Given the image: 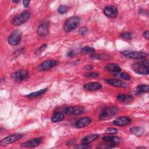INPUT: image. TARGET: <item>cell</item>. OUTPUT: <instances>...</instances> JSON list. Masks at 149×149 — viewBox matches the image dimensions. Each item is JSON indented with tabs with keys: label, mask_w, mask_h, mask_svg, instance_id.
Masks as SVG:
<instances>
[{
	"label": "cell",
	"mask_w": 149,
	"mask_h": 149,
	"mask_svg": "<svg viewBox=\"0 0 149 149\" xmlns=\"http://www.w3.org/2000/svg\"><path fill=\"white\" fill-rule=\"evenodd\" d=\"M132 70L136 73L146 75L149 73V65L148 61L146 59H140L132 65Z\"/></svg>",
	"instance_id": "1"
},
{
	"label": "cell",
	"mask_w": 149,
	"mask_h": 149,
	"mask_svg": "<svg viewBox=\"0 0 149 149\" xmlns=\"http://www.w3.org/2000/svg\"><path fill=\"white\" fill-rule=\"evenodd\" d=\"M119 111V108L118 107L116 106H109L104 107L100 116L99 119L101 120H105L110 119L111 118H113Z\"/></svg>",
	"instance_id": "2"
},
{
	"label": "cell",
	"mask_w": 149,
	"mask_h": 149,
	"mask_svg": "<svg viewBox=\"0 0 149 149\" xmlns=\"http://www.w3.org/2000/svg\"><path fill=\"white\" fill-rule=\"evenodd\" d=\"M80 23V19L77 16H73L68 19L64 23L63 30L66 33H69L76 27H77Z\"/></svg>",
	"instance_id": "3"
},
{
	"label": "cell",
	"mask_w": 149,
	"mask_h": 149,
	"mask_svg": "<svg viewBox=\"0 0 149 149\" xmlns=\"http://www.w3.org/2000/svg\"><path fill=\"white\" fill-rule=\"evenodd\" d=\"M30 15H31V13L28 10L23 11L20 14L14 17L12 19L11 23L12 24L15 26L21 25L24 23L25 22H26L29 19Z\"/></svg>",
	"instance_id": "4"
},
{
	"label": "cell",
	"mask_w": 149,
	"mask_h": 149,
	"mask_svg": "<svg viewBox=\"0 0 149 149\" xmlns=\"http://www.w3.org/2000/svg\"><path fill=\"white\" fill-rule=\"evenodd\" d=\"M122 54L126 58L134 59H146L147 54L143 52L140 51H123L121 52Z\"/></svg>",
	"instance_id": "5"
},
{
	"label": "cell",
	"mask_w": 149,
	"mask_h": 149,
	"mask_svg": "<svg viewBox=\"0 0 149 149\" xmlns=\"http://www.w3.org/2000/svg\"><path fill=\"white\" fill-rule=\"evenodd\" d=\"M29 77V74L27 70L21 69L13 72L10 75V78L15 81H22L27 79Z\"/></svg>",
	"instance_id": "6"
},
{
	"label": "cell",
	"mask_w": 149,
	"mask_h": 149,
	"mask_svg": "<svg viewBox=\"0 0 149 149\" xmlns=\"http://www.w3.org/2000/svg\"><path fill=\"white\" fill-rule=\"evenodd\" d=\"M22 40V33L19 30H14L8 38V43L12 45L15 46L18 45Z\"/></svg>",
	"instance_id": "7"
},
{
	"label": "cell",
	"mask_w": 149,
	"mask_h": 149,
	"mask_svg": "<svg viewBox=\"0 0 149 149\" xmlns=\"http://www.w3.org/2000/svg\"><path fill=\"white\" fill-rule=\"evenodd\" d=\"M86 111L85 108L81 106L67 107L63 109V112L66 115H78L84 113Z\"/></svg>",
	"instance_id": "8"
},
{
	"label": "cell",
	"mask_w": 149,
	"mask_h": 149,
	"mask_svg": "<svg viewBox=\"0 0 149 149\" xmlns=\"http://www.w3.org/2000/svg\"><path fill=\"white\" fill-rule=\"evenodd\" d=\"M59 63V62L57 60L49 59L46 60L42 62L38 68V69L40 71H47L50 69L57 66Z\"/></svg>",
	"instance_id": "9"
},
{
	"label": "cell",
	"mask_w": 149,
	"mask_h": 149,
	"mask_svg": "<svg viewBox=\"0 0 149 149\" xmlns=\"http://www.w3.org/2000/svg\"><path fill=\"white\" fill-rule=\"evenodd\" d=\"M23 136V135L20 134H11L10 136H8L1 140L0 146H5L11 143H13L17 141L18 140L20 139Z\"/></svg>",
	"instance_id": "10"
},
{
	"label": "cell",
	"mask_w": 149,
	"mask_h": 149,
	"mask_svg": "<svg viewBox=\"0 0 149 149\" xmlns=\"http://www.w3.org/2000/svg\"><path fill=\"white\" fill-rule=\"evenodd\" d=\"M43 141V139L42 137H37L30 139L24 143H23L20 144V146L22 147H28V148H33L38 146Z\"/></svg>",
	"instance_id": "11"
},
{
	"label": "cell",
	"mask_w": 149,
	"mask_h": 149,
	"mask_svg": "<svg viewBox=\"0 0 149 149\" xmlns=\"http://www.w3.org/2000/svg\"><path fill=\"white\" fill-rule=\"evenodd\" d=\"M104 13L109 18H115L117 16L118 12L116 7L112 5H108L104 9Z\"/></svg>",
	"instance_id": "12"
},
{
	"label": "cell",
	"mask_w": 149,
	"mask_h": 149,
	"mask_svg": "<svg viewBox=\"0 0 149 149\" xmlns=\"http://www.w3.org/2000/svg\"><path fill=\"white\" fill-rule=\"evenodd\" d=\"M49 33V24L48 23H41L37 28V34L42 37H46Z\"/></svg>",
	"instance_id": "13"
},
{
	"label": "cell",
	"mask_w": 149,
	"mask_h": 149,
	"mask_svg": "<svg viewBox=\"0 0 149 149\" xmlns=\"http://www.w3.org/2000/svg\"><path fill=\"white\" fill-rule=\"evenodd\" d=\"M104 81L109 84L111 86L116 87H121V88H126L128 87L127 84L120 80L118 79H105Z\"/></svg>",
	"instance_id": "14"
},
{
	"label": "cell",
	"mask_w": 149,
	"mask_h": 149,
	"mask_svg": "<svg viewBox=\"0 0 149 149\" xmlns=\"http://www.w3.org/2000/svg\"><path fill=\"white\" fill-rule=\"evenodd\" d=\"M102 88V85L98 82H88L83 85V88L88 91H96Z\"/></svg>",
	"instance_id": "15"
},
{
	"label": "cell",
	"mask_w": 149,
	"mask_h": 149,
	"mask_svg": "<svg viewBox=\"0 0 149 149\" xmlns=\"http://www.w3.org/2000/svg\"><path fill=\"white\" fill-rule=\"evenodd\" d=\"M92 119L90 117L81 118L76 121L75 123V126L77 128H82L89 125Z\"/></svg>",
	"instance_id": "16"
},
{
	"label": "cell",
	"mask_w": 149,
	"mask_h": 149,
	"mask_svg": "<svg viewBox=\"0 0 149 149\" xmlns=\"http://www.w3.org/2000/svg\"><path fill=\"white\" fill-rule=\"evenodd\" d=\"M132 122L130 118L127 116H121L115 120L113 123L118 126H123L129 124Z\"/></svg>",
	"instance_id": "17"
},
{
	"label": "cell",
	"mask_w": 149,
	"mask_h": 149,
	"mask_svg": "<svg viewBox=\"0 0 149 149\" xmlns=\"http://www.w3.org/2000/svg\"><path fill=\"white\" fill-rule=\"evenodd\" d=\"M105 69L109 72L113 73L115 74H119L121 72V69L119 66L116 63H109L105 67Z\"/></svg>",
	"instance_id": "18"
},
{
	"label": "cell",
	"mask_w": 149,
	"mask_h": 149,
	"mask_svg": "<svg viewBox=\"0 0 149 149\" xmlns=\"http://www.w3.org/2000/svg\"><path fill=\"white\" fill-rule=\"evenodd\" d=\"M117 100L122 103L128 104L131 102L133 100V97L130 95L123 94H119L116 96Z\"/></svg>",
	"instance_id": "19"
},
{
	"label": "cell",
	"mask_w": 149,
	"mask_h": 149,
	"mask_svg": "<svg viewBox=\"0 0 149 149\" xmlns=\"http://www.w3.org/2000/svg\"><path fill=\"white\" fill-rule=\"evenodd\" d=\"M98 137H99L98 134H91L86 136L84 137H83L81 140V143L82 144H88L91 143V142L96 140Z\"/></svg>",
	"instance_id": "20"
},
{
	"label": "cell",
	"mask_w": 149,
	"mask_h": 149,
	"mask_svg": "<svg viewBox=\"0 0 149 149\" xmlns=\"http://www.w3.org/2000/svg\"><path fill=\"white\" fill-rule=\"evenodd\" d=\"M102 140L105 142L113 144H118L121 141V139L120 137L115 136H104L102 138Z\"/></svg>",
	"instance_id": "21"
},
{
	"label": "cell",
	"mask_w": 149,
	"mask_h": 149,
	"mask_svg": "<svg viewBox=\"0 0 149 149\" xmlns=\"http://www.w3.org/2000/svg\"><path fill=\"white\" fill-rule=\"evenodd\" d=\"M48 90V88H44L42 89H41L40 90H38V91H36V92H33V93H31L29 94H27L26 95V97L29 98H36L37 97H38L42 94H43L44 93H45Z\"/></svg>",
	"instance_id": "22"
},
{
	"label": "cell",
	"mask_w": 149,
	"mask_h": 149,
	"mask_svg": "<svg viewBox=\"0 0 149 149\" xmlns=\"http://www.w3.org/2000/svg\"><path fill=\"white\" fill-rule=\"evenodd\" d=\"M65 118L64 114L62 112H56L52 116L51 120L52 122L54 123H56V122H58L60 121H62Z\"/></svg>",
	"instance_id": "23"
},
{
	"label": "cell",
	"mask_w": 149,
	"mask_h": 149,
	"mask_svg": "<svg viewBox=\"0 0 149 149\" xmlns=\"http://www.w3.org/2000/svg\"><path fill=\"white\" fill-rule=\"evenodd\" d=\"M149 91V86L147 84H140L136 87V92L139 94L148 93Z\"/></svg>",
	"instance_id": "24"
},
{
	"label": "cell",
	"mask_w": 149,
	"mask_h": 149,
	"mask_svg": "<svg viewBox=\"0 0 149 149\" xmlns=\"http://www.w3.org/2000/svg\"><path fill=\"white\" fill-rule=\"evenodd\" d=\"M144 131L145 130L144 128L138 126L133 127L130 129V132L135 135H141L144 132Z\"/></svg>",
	"instance_id": "25"
},
{
	"label": "cell",
	"mask_w": 149,
	"mask_h": 149,
	"mask_svg": "<svg viewBox=\"0 0 149 149\" xmlns=\"http://www.w3.org/2000/svg\"><path fill=\"white\" fill-rule=\"evenodd\" d=\"M95 50L94 48H93L92 47H88V46H86V47H83L81 49L80 52H81V54L85 55V54H94L95 52Z\"/></svg>",
	"instance_id": "26"
},
{
	"label": "cell",
	"mask_w": 149,
	"mask_h": 149,
	"mask_svg": "<svg viewBox=\"0 0 149 149\" xmlns=\"http://www.w3.org/2000/svg\"><path fill=\"white\" fill-rule=\"evenodd\" d=\"M91 57L95 59H99V60H105V59H109L111 58L110 56L106 55V54H94L91 56Z\"/></svg>",
	"instance_id": "27"
},
{
	"label": "cell",
	"mask_w": 149,
	"mask_h": 149,
	"mask_svg": "<svg viewBox=\"0 0 149 149\" xmlns=\"http://www.w3.org/2000/svg\"><path fill=\"white\" fill-rule=\"evenodd\" d=\"M120 37L125 40H131L133 38V34L129 31L123 32L120 34Z\"/></svg>",
	"instance_id": "28"
},
{
	"label": "cell",
	"mask_w": 149,
	"mask_h": 149,
	"mask_svg": "<svg viewBox=\"0 0 149 149\" xmlns=\"http://www.w3.org/2000/svg\"><path fill=\"white\" fill-rule=\"evenodd\" d=\"M58 12L60 14H63L68 12V7L66 5H61L59 6V8L57 9Z\"/></svg>",
	"instance_id": "29"
},
{
	"label": "cell",
	"mask_w": 149,
	"mask_h": 149,
	"mask_svg": "<svg viewBox=\"0 0 149 149\" xmlns=\"http://www.w3.org/2000/svg\"><path fill=\"white\" fill-rule=\"evenodd\" d=\"M119 74H120V77L125 80H130L131 79V76L127 73L122 72V73H120Z\"/></svg>",
	"instance_id": "30"
},
{
	"label": "cell",
	"mask_w": 149,
	"mask_h": 149,
	"mask_svg": "<svg viewBox=\"0 0 149 149\" xmlns=\"http://www.w3.org/2000/svg\"><path fill=\"white\" fill-rule=\"evenodd\" d=\"M47 44H44L42 45H41V47H40L36 51V54L37 55H39L41 54V52L47 48Z\"/></svg>",
	"instance_id": "31"
},
{
	"label": "cell",
	"mask_w": 149,
	"mask_h": 149,
	"mask_svg": "<svg viewBox=\"0 0 149 149\" xmlns=\"http://www.w3.org/2000/svg\"><path fill=\"white\" fill-rule=\"evenodd\" d=\"M74 148H78V149H87V148H90V146H88V144H84L81 143V144H77L75 146Z\"/></svg>",
	"instance_id": "32"
},
{
	"label": "cell",
	"mask_w": 149,
	"mask_h": 149,
	"mask_svg": "<svg viewBox=\"0 0 149 149\" xmlns=\"http://www.w3.org/2000/svg\"><path fill=\"white\" fill-rule=\"evenodd\" d=\"M88 31V29L87 27H81L79 30V34L83 36L86 34Z\"/></svg>",
	"instance_id": "33"
},
{
	"label": "cell",
	"mask_w": 149,
	"mask_h": 149,
	"mask_svg": "<svg viewBox=\"0 0 149 149\" xmlns=\"http://www.w3.org/2000/svg\"><path fill=\"white\" fill-rule=\"evenodd\" d=\"M105 133L107 134H116L118 133V130L115 128L111 127V128H108V129H107Z\"/></svg>",
	"instance_id": "34"
},
{
	"label": "cell",
	"mask_w": 149,
	"mask_h": 149,
	"mask_svg": "<svg viewBox=\"0 0 149 149\" xmlns=\"http://www.w3.org/2000/svg\"><path fill=\"white\" fill-rule=\"evenodd\" d=\"M84 76L87 77H97L99 76V73L96 72H88L86 73Z\"/></svg>",
	"instance_id": "35"
},
{
	"label": "cell",
	"mask_w": 149,
	"mask_h": 149,
	"mask_svg": "<svg viewBox=\"0 0 149 149\" xmlns=\"http://www.w3.org/2000/svg\"><path fill=\"white\" fill-rule=\"evenodd\" d=\"M67 55H68L69 57H73V56H74L76 55L75 51H74L73 50H70V51H69L68 52Z\"/></svg>",
	"instance_id": "36"
},
{
	"label": "cell",
	"mask_w": 149,
	"mask_h": 149,
	"mask_svg": "<svg viewBox=\"0 0 149 149\" xmlns=\"http://www.w3.org/2000/svg\"><path fill=\"white\" fill-rule=\"evenodd\" d=\"M148 33H149L148 30H147V31H144V32L143 33V37H144L146 39H147V40H148V38H149V34H148Z\"/></svg>",
	"instance_id": "37"
},
{
	"label": "cell",
	"mask_w": 149,
	"mask_h": 149,
	"mask_svg": "<svg viewBox=\"0 0 149 149\" xmlns=\"http://www.w3.org/2000/svg\"><path fill=\"white\" fill-rule=\"evenodd\" d=\"M30 3V1H26V0H24L23 1V6L25 7V8H27L29 6V4Z\"/></svg>",
	"instance_id": "38"
},
{
	"label": "cell",
	"mask_w": 149,
	"mask_h": 149,
	"mask_svg": "<svg viewBox=\"0 0 149 149\" xmlns=\"http://www.w3.org/2000/svg\"><path fill=\"white\" fill-rule=\"evenodd\" d=\"M20 1H13V2H15V3H17V2H19Z\"/></svg>",
	"instance_id": "39"
},
{
	"label": "cell",
	"mask_w": 149,
	"mask_h": 149,
	"mask_svg": "<svg viewBox=\"0 0 149 149\" xmlns=\"http://www.w3.org/2000/svg\"><path fill=\"white\" fill-rule=\"evenodd\" d=\"M138 148H146L145 147H139Z\"/></svg>",
	"instance_id": "40"
}]
</instances>
